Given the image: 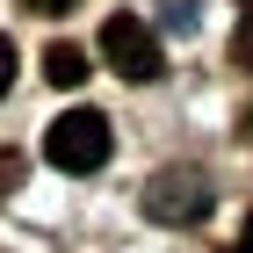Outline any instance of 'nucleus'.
Segmentation results:
<instances>
[{
  "label": "nucleus",
  "mask_w": 253,
  "mask_h": 253,
  "mask_svg": "<svg viewBox=\"0 0 253 253\" xmlns=\"http://www.w3.org/2000/svg\"><path fill=\"white\" fill-rule=\"evenodd\" d=\"M109 152H116V130H109L101 109H65L43 130V159L58 174H94V167H109Z\"/></svg>",
  "instance_id": "f257e3e1"
},
{
  "label": "nucleus",
  "mask_w": 253,
  "mask_h": 253,
  "mask_svg": "<svg viewBox=\"0 0 253 253\" xmlns=\"http://www.w3.org/2000/svg\"><path fill=\"white\" fill-rule=\"evenodd\" d=\"M101 58L116 65L130 87H145V80L167 73V51H159V37H152L145 15H109V22H101Z\"/></svg>",
  "instance_id": "f03ea898"
},
{
  "label": "nucleus",
  "mask_w": 253,
  "mask_h": 253,
  "mask_svg": "<svg viewBox=\"0 0 253 253\" xmlns=\"http://www.w3.org/2000/svg\"><path fill=\"white\" fill-rule=\"evenodd\" d=\"M210 203H217V188H210V174H195V167H167V174H152V188H145V217L152 224H203L210 217Z\"/></svg>",
  "instance_id": "7ed1b4c3"
},
{
  "label": "nucleus",
  "mask_w": 253,
  "mask_h": 253,
  "mask_svg": "<svg viewBox=\"0 0 253 253\" xmlns=\"http://www.w3.org/2000/svg\"><path fill=\"white\" fill-rule=\"evenodd\" d=\"M87 73H94V65H87L80 43H51V51H43V80H51V87H87Z\"/></svg>",
  "instance_id": "20e7f679"
},
{
  "label": "nucleus",
  "mask_w": 253,
  "mask_h": 253,
  "mask_svg": "<svg viewBox=\"0 0 253 253\" xmlns=\"http://www.w3.org/2000/svg\"><path fill=\"white\" fill-rule=\"evenodd\" d=\"M232 65L253 73V0H239V29H232Z\"/></svg>",
  "instance_id": "39448f33"
},
{
  "label": "nucleus",
  "mask_w": 253,
  "mask_h": 253,
  "mask_svg": "<svg viewBox=\"0 0 253 253\" xmlns=\"http://www.w3.org/2000/svg\"><path fill=\"white\" fill-rule=\"evenodd\" d=\"M15 181H22V152H0V195H15Z\"/></svg>",
  "instance_id": "423d86ee"
},
{
  "label": "nucleus",
  "mask_w": 253,
  "mask_h": 253,
  "mask_svg": "<svg viewBox=\"0 0 253 253\" xmlns=\"http://www.w3.org/2000/svg\"><path fill=\"white\" fill-rule=\"evenodd\" d=\"M22 7H29V15H73L80 0H22Z\"/></svg>",
  "instance_id": "0eeeda50"
},
{
  "label": "nucleus",
  "mask_w": 253,
  "mask_h": 253,
  "mask_svg": "<svg viewBox=\"0 0 253 253\" xmlns=\"http://www.w3.org/2000/svg\"><path fill=\"white\" fill-rule=\"evenodd\" d=\"M7 87H15V43L0 37V94H7Z\"/></svg>",
  "instance_id": "6e6552de"
},
{
  "label": "nucleus",
  "mask_w": 253,
  "mask_h": 253,
  "mask_svg": "<svg viewBox=\"0 0 253 253\" xmlns=\"http://www.w3.org/2000/svg\"><path fill=\"white\" fill-rule=\"evenodd\" d=\"M239 137H246V145H253V109H246V116H239Z\"/></svg>",
  "instance_id": "1a4fd4ad"
},
{
  "label": "nucleus",
  "mask_w": 253,
  "mask_h": 253,
  "mask_svg": "<svg viewBox=\"0 0 253 253\" xmlns=\"http://www.w3.org/2000/svg\"><path fill=\"white\" fill-rule=\"evenodd\" d=\"M239 253H253V217H246V232H239Z\"/></svg>",
  "instance_id": "9d476101"
}]
</instances>
